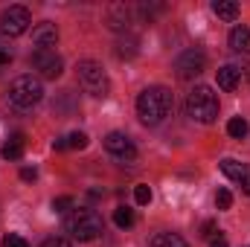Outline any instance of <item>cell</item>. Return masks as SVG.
<instances>
[{
	"label": "cell",
	"mask_w": 250,
	"mask_h": 247,
	"mask_svg": "<svg viewBox=\"0 0 250 247\" xmlns=\"http://www.w3.org/2000/svg\"><path fill=\"white\" fill-rule=\"evenodd\" d=\"M230 50H236V53H248L250 50V29L245 23L230 32Z\"/></svg>",
	"instance_id": "cell-14"
},
{
	"label": "cell",
	"mask_w": 250,
	"mask_h": 247,
	"mask_svg": "<svg viewBox=\"0 0 250 247\" xmlns=\"http://www.w3.org/2000/svg\"><path fill=\"white\" fill-rule=\"evenodd\" d=\"M35 178H38V172H35V169H29V166H23V169H21V181H35Z\"/></svg>",
	"instance_id": "cell-26"
},
{
	"label": "cell",
	"mask_w": 250,
	"mask_h": 247,
	"mask_svg": "<svg viewBox=\"0 0 250 247\" xmlns=\"http://www.w3.org/2000/svg\"><path fill=\"white\" fill-rule=\"evenodd\" d=\"M212 12L221 21H236L239 18V3H233V0H215L212 3Z\"/></svg>",
	"instance_id": "cell-15"
},
{
	"label": "cell",
	"mask_w": 250,
	"mask_h": 247,
	"mask_svg": "<svg viewBox=\"0 0 250 247\" xmlns=\"http://www.w3.org/2000/svg\"><path fill=\"white\" fill-rule=\"evenodd\" d=\"M64 230H67L73 239H79V242H93V239L102 236L105 224H102V215H99L96 209H90V206H76V209H70V212L64 215Z\"/></svg>",
	"instance_id": "cell-2"
},
{
	"label": "cell",
	"mask_w": 250,
	"mask_h": 247,
	"mask_svg": "<svg viewBox=\"0 0 250 247\" xmlns=\"http://www.w3.org/2000/svg\"><path fill=\"white\" fill-rule=\"evenodd\" d=\"M53 148H56V151H64V148H67V140H56Z\"/></svg>",
	"instance_id": "cell-31"
},
{
	"label": "cell",
	"mask_w": 250,
	"mask_h": 247,
	"mask_svg": "<svg viewBox=\"0 0 250 247\" xmlns=\"http://www.w3.org/2000/svg\"><path fill=\"white\" fill-rule=\"evenodd\" d=\"M175 70H178V79L192 82L195 76H201V73L207 70V56H204L201 50H187V53H181V56H178Z\"/></svg>",
	"instance_id": "cell-7"
},
{
	"label": "cell",
	"mask_w": 250,
	"mask_h": 247,
	"mask_svg": "<svg viewBox=\"0 0 250 247\" xmlns=\"http://www.w3.org/2000/svg\"><path fill=\"white\" fill-rule=\"evenodd\" d=\"M242 186H245V195H250V169L245 172V178H242Z\"/></svg>",
	"instance_id": "cell-27"
},
{
	"label": "cell",
	"mask_w": 250,
	"mask_h": 247,
	"mask_svg": "<svg viewBox=\"0 0 250 247\" xmlns=\"http://www.w3.org/2000/svg\"><path fill=\"white\" fill-rule=\"evenodd\" d=\"M172 111V93L160 84L154 87H146L140 96H137V114L146 125H160Z\"/></svg>",
	"instance_id": "cell-1"
},
{
	"label": "cell",
	"mask_w": 250,
	"mask_h": 247,
	"mask_svg": "<svg viewBox=\"0 0 250 247\" xmlns=\"http://www.w3.org/2000/svg\"><path fill=\"white\" fill-rule=\"evenodd\" d=\"M105 148H108V154H114V157L123 160V163H131V160L137 157V148H134L131 137L123 134V131H111V134L105 137Z\"/></svg>",
	"instance_id": "cell-9"
},
{
	"label": "cell",
	"mask_w": 250,
	"mask_h": 247,
	"mask_svg": "<svg viewBox=\"0 0 250 247\" xmlns=\"http://www.w3.org/2000/svg\"><path fill=\"white\" fill-rule=\"evenodd\" d=\"M215 206H218V209H230V206H233V195H230V189H218V195H215Z\"/></svg>",
	"instance_id": "cell-22"
},
{
	"label": "cell",
	"mask_w": 250,
	"mask_h": 247,
	"mask_svg": "<svg viewBox=\"0 0 250 247\" xmlns=\"http://www.w3.org/2000/svg\"><path fill=\"white\" fill-rule=\"evenodd\" d=\"M114 224H117L120 230L134 227V209H128V206H117V209H114Z\"/></svg>",
	"instance_id": "cell-19"
},
{
	"label": "cell",
	"mask_w": 250,
	"mask_h": 247,
	"mask_svg": "<svg viewBox=\"0 0 250 247\" xmlns=\"http://www.w3.org/2000/svg\"><path fill=\"white\" fill-rule=\"evenodd\" d=\"M134 201H137L140 206H146V204H151V189H148L146 184L134 186Z\"/></svg>",
	"instance_id": "cell-20"
},
{
	"label": "cell",
	"mask_w": 250,
	"mask_h": 247,
	"mask_svg": "<svg viewBox=\"0 0 250 247\" xmlns=\"http://www.w3.org/2000/svg\"><path fill=\"white\" fill-rule=\"evenodd\" d=\"M67 145H70V148H87V134H84V131H73V134L67 137Z\"/></svg>",
	"instance_id": "cell-21"
},
{
	"label": "cell",
	"mask_w": 250,
	"mask_h": 247,
	"mask_svg": "<svg viewBox=\"0 0 250 247\" xmlns=\"http://www.w3.org/2000/svg\"><path fill=\"white\" fill-rule=\"evenodd\" d=\"M32 44H35L38 50H50V47H56V44H59V29H56V23H50V21L38 23V26L32 29Z\"/></svg>",
	"instance_id": "cell-10"
},
{
	"label": "cell",
	"mask_w": 250,
	"mask_h": 247,
	"mask_svg": "<svg viewBox=\"0 0 250 247\" xmlns=\"http://www.w3.org/2000/svg\"><path fill=\"white\" fill-rule=\"evenodd\" d=\"M41 99H44V84H41V79L18 76V79L12 82V87H9V102H12V108H18V111H29V108H35Z\"/></svg>",
	"instance_id": "cell-5"
},
{
	"label": "cell",
	"mask_w": 250,
	"mask_h": 247,
	"mask_svg": "<svg viewBox=\"0 0 250 247\" xmlns=\"http://www.w3.org/2000/svg\"><path fill=\"white\" fill-rule=\"evenodd\" d=\"M209 247H230V245H227V242L218 236V239H212V242H209Z\"/></svg>",
	"instance_id": "cell-29"
},
{
	"label": "cell",
	"mask_w": 250,
	"mask_h": 247,
	"mask_svg": "<svg viewBox=\"0 0 250 247\" xmlns=\"http://www.w3.org/2000/svg\"><path fill=\"white\" fill-rule=\"evenodd\" d=\"M29 23H32V18H29V9H26V6H9V9H3V15H0V32L9 35V38L23 35V32L29 29Z\"/></svg>",
	"instance_id": "cell-6"
},
{
	"label": "cell",
	"mask_w": 250,
	"mask_h": 247,
	"mask_svg": "<svg viewBox=\"0 0 250 247\" xmlns=\"http://www.w3.org/2000/svg\"><path fill=\"white\" fill-rule=\"evenodd\" d=\"M248 79H250V67H248Z\"/></svg>",
	"instance_id": "cell-32"
},
{
	"label": "cell",
	"mask_w": 250,
	"mask_h": 247,
	"mask_svg": "<svg viewBox=\"0 0 250 247\" xmlns=\"http://www.w3.org/2000/svg\"><path fill=\"white\" fill-rule=\"evenodd\" d=\"M76 76H79V84L84 87V93H90V96H96V99H105V96L111 93V79H108L105 67L99 62H93V59L79 62Z\"/></svg>",
	"instance_id": "cell-4"
},
{
	"label": "cell",
	"mask_w": 250,
	"mask_h": 247,
	"mask_svg": "<svg viewBox=\"0 0 250 247\" xmlns=\"http://www.w3.org/2000/svg\"><path fill=\"white\" fill-rule=\"evenodd\" d=\"M187 114L189 120L201 125H209L218 120V93H212V87L207 84H195L187 96Z\"/></svg>",
	"instance_id": "cell-3"
},
{
	"label": "cell",
	"mask_w": 250,
	"mask_h": 247,
	"mask_svg": "<svg viewBox=\"0 0 250 247\" xmlns=\"http://www.w3.org/2000/svg\"><path fill=\"white\" fill-rule=\"evenodd\" d=\"M32 67H35L44 79H59L64 73V62H62V56H56V50H35Z\"/></svg>",
	"instance_id": "cell-8"
},
{
	"label": "cell",
	"mask_w": 250,
	"mask_h": 247,
	"mask_svg": "<svg viewBox=\"0 0 250 247\" xmlns=\"http://www.w3.org/2000/svg\"><path fill=\"white\" fill-rule=\"evenodd\" d=\"M221 172H224L230 181H242L245 172H248V166L239 163V160H233V157H224V160H221Z\"/></svg>",
	"instance_id": "cell-16"
},
{
	"label": "cell",
	"mask_w": 250,
	"mask_h": 247,
	"mask_svg": "<svg viewBox=\"0 0 250 247\" xmlns=\"http://www.w3.org/2000/svg\"><path fill=\"white\" fill-rule=\"evenodd\" d=\"M239 82H242V67L224 64V67L218 70V87H221V90H236Z\"/></svg>",
	"instance_id": "cell-12"
},
{
	"label": "cell",
	"mask_w": 250,
	"mask_h": 247,
	"mask_svg": "<svg viewBox=\"0 0 250 247\" xmlns=\"http://www.w3.org/2000/svg\"><path fill=\"white\" fill-rule=\"evenodd\" d=\"M248 131H250V125L245 117H233L230 123H227V134L233 137V140H242V137H248Z\"/></svg>",
	"instance_id": "cell-18"
},
{
	"label": "cell",
	"mask_w": 250,
	"mask_h": 247,
	"mask_svg": "<svg viewBox=\"0 0 250 247\" xmlns=\"http://www.w3.org/2000/svg\"><path fill=\"white\" fill-rule=\"evenodd\" d=\"M23 145H26L23 134H15V137H9V140L3 143L0 157H3V160H21V157H23Z\"/></svg>",
	"instance_id": "cell-13"
},
{
	"label": "cell",
	"mask_w": 250,
	"mask_h": 247,
	"mask_svg": "<svg viewBox=\"0 0 250 247\" xmlns=\"http://www.w3.org/2000/svg\"><path fill=\"white\" fill-rule=\"evenodd\" d=\"M70 206H73V198H70V195H62V198L53 201V209H56V212H64V209H70Z\"/></svg>",
	"instance_id": "cell-24"
},
{
	"label": "cell",
	"mask_w": 250,
	"mask_h": 247,
	"mask_svg": "<svg viewBox=\"0 0 250 247\" xmlns=\"http://www.w3.org/2000/svg\"><path fill=\"white\" fill-rule=\"evenodd\" d=\"M41 247H73L67 239H59V236H53V239H47V242H41Z\"/></svg>",
	"instance_id": "cell-25"
},
{
	"label": "cell",
	"mask_w": 250,
	"mask_h": 247,
	"mask_svg": "<svg viewBox=\"0 0 250 247\" xmlns=\"http://www.w3.org/2000/svg\"><path fill=\"white\" fill-rule=\"evenodd\" d=\"M12 62V56H9V53H3V50H0V67H6V64Z\"/></svg>",
	"instance_id": "cell-30"
},
{
	"label": "cell",
	"mask_w": 250,
	"mask_h": 247,
	"mask_svg": "<svg viewBox=\"0 0 250 247\" xmlns=\"http://www.w3.org/2000/svg\"><path fill=\"white\" fill-rule=\"evenodd\" d=\"M128 21H131V9L125 3H111L108 6V26L111 29H128Z\"/></svg>",
	"instance_id": "cell-11"
},
{
	"label": "cell",
	"mask_w": 250,
	"mask_h": 247,
	"mask_svg": "<svg viewBox=\"0 0 250 247\" xmlns=\"http://www.w3.org/2000/svg\"><path fill=\"white\" fill-rule=\"evenodd\" d=\"M148 247H189V245L178 236V233H157Z\"/></svg>",
	"instance_id": "cell-17"
},
{
	"label": "cell",
	"mask_w": 250,
	"mask_h": 247,
	"mask_svg": "<svg viewBox=\"0 0 250 247\" xmlns=\"http://www.w3.org/2000/svg\"><path fill=\"white\" fill-rule=\"evenodd\" d=\"M0 247H29V245H26V239H23V236H15V233H9V236L3 239V245H0Z\"/></svg>",
	"instance_id": "cell-23"
},
{
	"label": "cell",
	"mask_w": 250,
	"mask_h": 247,
	"mask_svg": "<svg viewBox=\"0 0 250 247\" xmlns=\"http://www.w3.org/2000/svg\"><path fill=\"white\" fill-rule=\"evenodd\" d=\"M212 233H215V221H207L204 224V236H212Z\"/></svg>",
	"instance_id": "cell-28"
}]
</instances>
